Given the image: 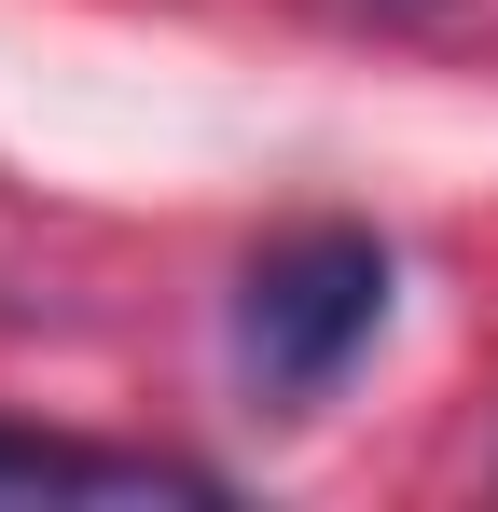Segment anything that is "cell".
Masks as SVG:
<instances>
[{
    "instance_id": "obj_2",
    "label": "cell",
    "mask_w": 498,
    "mask_h": 512,
    "mask_svg": "<svg viewBox=\"0 0 498 512\" xmlns=\"http://www.w3.org/2000/svg\"><path fill=\"white\" fill-rule=\"evenodd\" d=\"M153 499H222V471L125 457V443H56V429H0V512H153Z\"/></svg>"
},
{
    "instance_id": "obj_1",
    "label": "cell",
    "mask_w": 498,
    "mask_h": 512,
    "mask_svg": "<svg viewBox=\"0 0 498 512\" xmlns=\"http://www.w3.org/2000/svg\"><path fill=\"white\" fill-rule=\"evenodd\" d=\"M388 333V236H360V222H291V236H263L236 277V360L263 402H319L346 388V360Z\"/></svg>"
}]
</instances>
